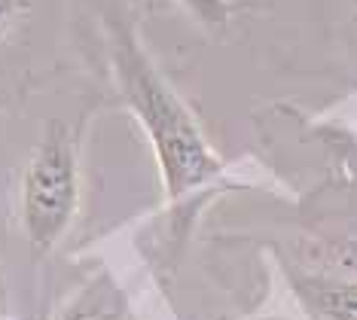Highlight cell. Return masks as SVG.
Instances as JSON below:
<instances>
[{
    "instance_id": "5b68a950",
    "label": "cell",
    "mask_w": 357,
    "mask_h": 320,
    "mask_svg": "<svg viewBox=\"0 0 357 320\" xmlns=\"http://www.w3.org/2000/svg\"><path fill=\"white\" fill-rule=\"evenodd\" d=\"M168 3H174L208 31H223L235 19V6L229 0H168Z\"/></svg>"
},
{
    "instance_id": "3957f363",
    "label": "cell",
    "mask_w": 357,
    "mask_h": 320,
    "mask_svg": "<svg viewBox=\"0 0 357 320\" xmlns=\"http://www.w3.org/2000/svg\"><path fill=\"white\" fill-rule=\"evenodd\" d=\"M308 305H314L327 320H357V281L345 277H305L296 281Z\"/></svg>"
},
{
    "instance_id": "277c9868",
    "label": "cell",
    "mask_w": 357,
    "mask_h": 320,
    "mask_svg": "<svg viewBox=\"0 0 357 320\" xmlns=\"http://www.w3.org/2000/svg\"><path fill=\"white\" fill-rule=\"evenodd\" d=\"M123 311H126L123 293H119V287L113 284L107 272H101L79 290V296L61 311L59 320H119Z\"/></svg>"
},
{
    "instance_id": "8992f818",
    "label": "cell",
    "mask_w": 357,
    "mask_h": 320,
    "mask_svg": "<svg viewBox=\"0 0 357 320\" xmlns=\"http://www.w3.org/2000/svg\"><path fill=\"white\" fill-rule=\"evenodd\" d=\"M22 6H25V0H0V28H3V24L10 22Z\"/></svg>"
},
{
    "instance_id": "6da1fadb",
    "label": "cell",
    "mask_w": 357,
    "mask_h": 320,
    "mask_svg": "<svg viewBox=\"0 0 357 320\" xmlns=\"http://www.w3.org/2000/svg\"><path fill=\"white\" fill-rule=\"evenodd\" d=\"M104 28H107L113 79L128 110L147 131L168 201L183 199L186 192L220 177L223 159L202 135L190 107L156 70L135 28L119 13L104 15Z\"/></svg>"
},
{
    "instance_id": "52a82bcc",
    "label": "cell",
    "mask_w": 357,
    "mask_h": 320,
    "mask_svg": "<svg viewBox=\"0 0 357 320\" xmlns=\"http://www.w3.org/2000/svg\"><path fill=\"white\" fill-rule=\"evenodd\" d=\"M354 3H357V0H354Z\"/></svg>"
},
{
    "instance_id": "7a4b0ae2",
    "label": "cell",
    "mask_w": 357,
    "mask_h": 320,
    "mask_svg": "<svg viewBox=\"0 0 357 320\" xmlns=\"http://www.w3.org/2000/svg\"><path fill=\"white\" fill-rule=\"evenodd\" d=\"M79 201L77 135L64 122H46L19 183V220L28 244L50 253L64 238Z\"/></svg>"
}]
</instances>
